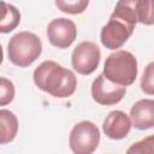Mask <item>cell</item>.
<instances>
[{
    "label": "cell",
    "instance_id": "1",
    "mask_svg": "<svg viewBox=\"0 0 154 154\" xmlns=\"http://www.w3.org/2000/svg\"><path fill=\"white\" fill-rule=\"evenodd\" d=\"M32 78L38 89L58 99L71 96L77 87L75 73L53 60L41 63L35 69Z\"/></svg>",
    "mask_w": 154,
    "mask_h": 154
},
{
    "label": "cell",
    "instance_id": "2",
    "mask_svg": "<svg viewBox=\"0 0 154 154\" xmlns=\"http://www.w3.org/2000/svg\"><path fill=\"white\" fill-rule=\"evenodd\" d=\"M42 53V42L37 35L30 31H19L13 35L7 45V55L12 64L28 67Z\"/></svg>",
    "mask_w": 154,
    "mask_h": 154
},
{
    "label": "cell",
    "instance_id": "3",
    "mask_svg": "<svg viewBox=\"0 0 154 154\" xmlns=\"http://www.w3.org/2000/svg\"><path fill=\"white\" fill-rule=\"evenodd\" d=\"M137 60L129 51H116L111 53L103 64V75L111 82L128 87L131 85L137 77Z\"/></svg>",
    "mask_w": 154,
    "mask_h": 154
},
{
    "label": "cell",
    "instance_id": "4",
    "mask_svg": "<svg viewBox=\"0 0 154 154\" xmlns=\"http://www.w3.org/2000/svg\"><path fill=\"white\" fill-rule=\"evenodd\" d=\"M99 142L100 130L89 120L77 123L69 136V144L75 154H91L97 148Z\"/></svg>",
    "mask_w": 154,
    "mask_h": 154
},
{
    "label": "cell",
    "instance_id": "5",
    "mask_svg": "<svg viewBox=\"0 0 154 154\" xmlns=\"http://www.w3.org/2000/svg\"><path fill=\"white\" fill-rule=\"evenodd\" d=\"M134 30H135L134 24L112 13L107 24L103 25L101 29L100 32L101 43L108 49L120 48L132 35Z\"/></svg>",
    "mask_w": 154,
    "mask_h": 154
},
{
    "label": "cell",
    "instance_id": "6",
    "mask_svg": "<svg viewBox=\"0 0 154 154\" xmlns=\"http://www.w3.org/2000/svg\"><path fill=\"white\" fill-rule=\"evenodd\" d=\"M101 52L96 43L91 41H82L76 46L71 55V64L79 75L93 73L100 63Z\"/></svg>",
    "mask_w": 154,
    "mask_h": 154
},
{
    "label": "cell",
    "instance_id": "7",
    "mask_svg": "<svg viewBox=\"0 0 154 154\" xmlns=\"http://www.w3.org/2000/svg\"><path fill=\"white\" fill-rule=\"evenodd\" d=\"M126 88L111 82L103 73L99 75L91 83V96L95 102L103 106H112L122 101Z\"/></svg>",
    "mask_w": 154,
    "mask_h": 154
},
{
    "label": "cell",
    "instance_id": "8",
    "mask_svg": "<svg viewBox=\"0 0 154 154\" xmlns=\"http://www.w3.org/2000/svg\"><path fill=\"white\" fill-rule=\"evenodd\" d=\"M47 37L52 46L65 49L77 37L76 24L67 18H55L47 26Z\"/></svg>",
    "mask_w": 154,
    "mask_h": 154
},
{
    "label": "cell",
    "instance_id": "9",
    "mask_svg": "<svg viewBox=\"0 0 154 154\" xmlns=\"http://www.w3.org/2000/svg\"><path fill=\"white\" fill-rule=\"evenodd\" d=\"M131 126V118L123 111L116 109L109 112L105 118L102 123V131L111 140H122L129 135Z\"/></svg>",
    "mask_w": 154,
    "mask_h": 154
},
{
    "label": "cell",
    "instance_id": "10",
    "mask_svg": "<svg viewBox=\"0 0 154 154\" xmlns=\"http://www.w3.org/2000/svg\"><path fill=\"white\" fill-rule=\"evenodd\" d=\"M132 126L138 130L154 128V100L142 99L134 103L130 109Z\"/></svg>",
    "mask_w": 154,
    "mask_h": 154
},
{
    "label": "cell",
    "instance_id": "11",
    "mask_svg": "<svg viewBox=\"0 0 154 154\" xmlns=\"http://www.w3.org/2000/svg\"><path fill=\"white\" fill-rule=\"evenodd\" d=\"M18 132V119L13 112L0 109V143L6 144L12 142Z\"/></svg>",
    "mask_w": 154,
    "mask_h": 154
},
{
    "label": "cell",
    "instance_id": "12",
    "mask_svg": "<svg viewBox=\"0 0 154 154\" xmlns=\"http://www.w3.org/2000/svg\"><path fill=\"white\" fill-rule=\"evenodd\" d=\"M20 23V13L11 4H6L1 1V22H0V31L2 34L10 32L18 26Z\"/></svg>",
    "mask_w": 154,
    "mask_h": 154
},
{
    "label": "cell",
    "instance_id": "13",
    "mask_svg": "<svg viewBox=\"0 0 154 154\" xmlns=\"http://www.w3.org/2000/svg\"><path fill=\"white\" fill-rule=\"evenodd\" d=\"M137 22L144 25L154 24V0H135Z\"/></svg>",
    "mask_w": 154,
    "mask_h": 154
},
{
    "label": "cell",
    "instance_id": "14",
    "mask_svg": "<svg viewBox=\"0 0 154 154\" xmlns=\"http://www.w3.org/2000/svg\"><path fill=\"white\" fill-rule=\"evenodd\" d=\"M55 5L64 13L79 14L87 10L89 0H55Z\"/></svg>",
    "mask_w": 154,
    "mask_h": 154
},
{
    "label": "cell",
    "instance_id": "15",
    "mask_svg": "<svg viewBox=\"0 0 154 154\" xmlns=\"http://www.w3.org/2000/svg\"><path fill=\"white\" fill-rule=\"evenodd\" d=\"M126 153L131 154H154V135L148 136L141 141L132 143L128 149Z\"/></svg>",
    "mask_w": 154,
    "mask_h": 154
},
{
    "label": "cell",
    "instance_id": "16",
    "mask_svg": "<svg viewBox=\"0 0 154 154\" xmlns=\"http://www.w3.org/2000/svg\"><path fill=\"white\" fill-rule=\"evenodd\" d=\"M141 89L144 94L154 95V61L149 63L144 67L141 78Z\"/></svg>",
    "mask_w": 154,
    "mask_h": 154
},
{
    "label": "cell",
    "instance_id": "17",
    "mask_svg": "<svg viewBox=\"0 0 154 154\" xmlns=\"http://www.w3.org/2000/svg\"><path fill=\"white\" fill-rule=\"evenodd\" d=\"M14 97V85L13 83L5 78L1 77L0 78V105L5 106L7 103H10Z\"/></svg>",
    "mask_w": 154,
    "mask_h": 154
}]
</instances>
